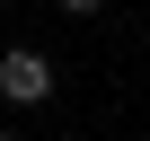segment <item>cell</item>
<instances>
[{"instance_id":"3","label":"cell","mask_w":150,"mask_h":141,"mask_svg":"<svg viewBox=\"0 0 150 141\" xmlns=\"http://www.w3.org/2000/svg\"><path fill=\"white\" fill-rule=\"evenodd\" d=\"M0 141H18V132H9V123H0Z\"/></svg>"},{"instance_id":"2","label":"cell","mask_w":150,"mask_h":141,"mask_svg":"<svg viewBox=\"0 0 150 141\" xmlns=\"http://www.w3.org/2000/svg\"><path fill=\"white\" fill-rule=\"evenodd\" d=\"M53 9H71V18H97V9H106V0H53Z\"/></svg>"},{"instance_id":"1","label":"cell","mask_w":150,"mask_h":141,"mask_svg":"<svg viewBox=\"0 0 150 141\" xmlns=\"http://www.w3.org/2000/svg\"><path fill=\"white\" fill-rule=\"evenodd\" d=\"M62 88V70H53V53H35V44H18V53H0V97L9 106H44Z\"/></svg>"}]
</instances>
